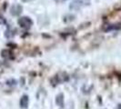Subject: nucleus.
Masks as SVG:
<instances>
[{
  "label": "nucleus",
  "mask_w": 121,
  "mask_h": 109,
  "mask_svg": "<svg viewBox=\"0 0 121 109\" xmlns=\"http://www.w3.org/2000/svg\"><path fill=\"white\" fill-rule=\"evenodd\" d=\"M117 109H121V104L120 105H117Z\"/></svg>",
  "instance_id": "423d86ee"
},
{
  "label": "nucleus",
  "mask_w": 121,
  "mask_h": 109,
  "mask_svg": "<svg viewBox=\"0 0 121 109\" xmlns=\"http://www.w3.org/2000/svg\"><path fill=\"white\" fill-rule=\"evenodd\" d=\"M22 1H24V2H29V1H32V0H22Z\"/></svg>",
  "instance_id": "0eeeda50"
},
{
  "label": "nucleus",
  "mask_w": 121,
  "mask_h": 109,
  "mask_svg": "<svg viewBox=\"0 0 121 109\" xmlns=\"http://www.w3.org/2000/svg\"><path fill=\"white\" fill-rule=\"evenodd\" d=\"M56 1H57V2H63L64 0H56Z\"/></svg>",
  "instance_id": "6e6552de"
},
{
  "label": "nucleus",
  "mask_w": 121,
  "mask_h": 109,
  "mask_svg": "<svg viewBox=\"0 0 121 109\" xmlns=\"http://www.w3.org/2000/svg\"><path fill=\"white\" fill-rule=\"evenodd\" d=\"M28 105V96H23L20 99V106L22 108H26Z\"/></svg>",
  "instance_id": "7ed1b4c3"
},
{
  "label": "nucleus",
  "mask_w": 121,
  "mask_h": 109,
  "mask_svg": "<svg viewBox=\"0 0 121 109\" xmlns=\"http://www.w3.org/2000/svg\"><path fill=\"white\" fill-rule=\"evenodd\" d=\"M18 25L22 27V28H25V29H28L30 28L33 25V21L31 20L30 17H22L18 19L17 21Z\"/></svg>",
  "instance_id": "f257e3e1"
},
{
  "label": "nucleus",
  "mask_w": 121,
  "mask_h": 109,
  "mask_svg": "<svg viewBox=\"0 0 121 109\" xmlns=\"http://www.w3.org/2000/svg\"><path fill=\"white\" fill-rule=\"evenodd\" d=\"M22 12V6L20 5H14L10 8V13L13 16H18Z\"/></svg>",
  "instance_id": "f03ea898"
},
{
  "label": "nucleus",
  "mask_w": 121,
  "mask_h": 109,
  "mask_svg": "<svg viewBox=\"0 0 121 109\" xmlns=\"http://www.w3.org/2000/svg\"><path fill=\"white\" fill-rule=\"evenodd\" d=\"M82 6V1H80V0H75L74 2L71 3V5H70V8H72V9H78L80 8Z\"/></svg>",
  "instance_id": "20e7f679"
},
{
  "label": "nucleus",
  "mask_w": 121,
  "mask_h": 109,
  "mask_svg": "<svg viewBox=\"0 0 121 109\" xmlns=\"http://www.w3.org/2000/svg\"><path fill=\"white\" fill-rule=\"evenodd\" d=\"M63 95H59L58 96L56 97V103L58 105H60V106H63Z\"/></svg>",
  "instance_id": "39448f33"
}]
</instances>
